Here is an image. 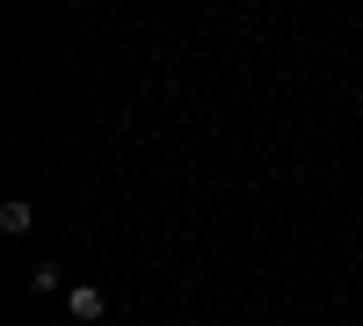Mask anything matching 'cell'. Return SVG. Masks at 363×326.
I'll use <instances>...</instances> for the list:
<instances>
[{"instance_id":"1","label":"cell","mask_w":363,"mask_h":326,"mask_svg":"<svg viewBox=\"0 0 363 326\" xmlns=\"http://www.w3.org/2000/svg\"><path fill=\"white\" fill-rule=\"evenodd\" d=\"M102 305H109V298H102V283H73V290H66V312H73L80 326H95Z\"/></svg>"},{"instance_id":"2","label":"cell","mask_w":363,"mask_h":326,"mask_svg":"<svg viewBox=\"0 0 363 326\" xmlns=\"http://www.w3.org/2000/svg\"><path fill=\"white\" fill-rule=\"evenodd\" d=\"M29 290H44V298H51V290H66V276H58L51 261H37V269H29Z\"/></svg>"},{"instance_id":"3","label":"cell","mask_w":363,"mask_h":326,"mask_svg":"<svg viewBox=\"0 0 363 326\" xmlns=\"http://www.w3.org/2000/svg\"><path fill=\"white\" fill-rule=\"evenodd\" d=\"M0 232H29V203H0Z\"/></svg>"}]
</instances>
